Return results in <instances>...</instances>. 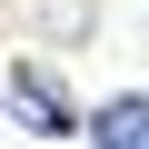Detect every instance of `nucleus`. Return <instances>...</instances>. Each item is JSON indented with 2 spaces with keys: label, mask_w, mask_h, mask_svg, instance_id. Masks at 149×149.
<instances>
[{
  "label": "nucleus",
  "mask_w": 149,
  "mask_h": 149,
  "mask_svg": "<svg viewBox=\"0 0 149 149\" xmlns=\"http://www.w3.org/2000/svg\"><path fill=\"white\" fill-rule=\"evenodd\" d=\"M0 100H10V109H20V129H40V139L80 129V119H70V90L50 80L40 60H10V70H0Z\"/></svg>",
  "instance_id": "1"
},
{
  "label": "nucleus",
  "mask_w": 149,
  "mask_h": 149,
  "mask_svg": "<svg viewBox=\"0 0 149 149\" xmlns=\"http://www.w3.org/2000/svg\"><path fill=\"white\" fill-rule=\"evenodd\" d=\"M90 149H149V90H129V100H109V109L90 119Z\"/></svg>",
  "instance_id": "2"
}]
</instances>
